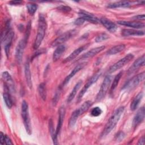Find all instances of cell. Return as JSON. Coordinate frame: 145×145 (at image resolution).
I'll return each instance as SVG.
<instances>
[{"label":"cell","instance_id":"obj_1","mask_svg":"<svg viewBox=\"0 0 145 145\" xmlns=\"http://www.w3.org/2000/svg\"><path fill=\"white\" fill-rule=\"evenodd\" d=\"M124 106H121L113 112L112 116L108 120L107 123L106 124L103 131H102L101 134V137H104L107 135L115 127L124 111Z\"/></svg>","mask_w":145,"mask_h":145},{"label":"cell","instance_id":"obj_2","mask_svg":"<svg viewBox=\"0 0 145 145\" xmlns=\"http://www.w3.org/2000/svg\"><path fill=\"white\" fill-rule=\"evenodd\" d=\"M46 29V22L45 17L42 15H40L38 21L37 33L33 44V49L37 50L43 40Z\"/></svg>","mask_w":145,"mask_h":145},{"label":"cell","instance_id":"obj_3","mask_svg":"<svg viewBox=\"0 0 145 145\" xmlns=\"http://www.w3.org/2000/svg\"><path fill=\"white\" fill-rule=\"evenodd\" d=\"M14 36V32L10 28V23L7 22L6 25V29L4 32H2L1 37L2 44L4 45L5 53L7 57L10 53V49Z\"/></svg>","mask_w":145,"mask_h":145},{"label":"cell","instance_id":"obj_4","mask_svg":"<svg viewBox=\"0 0 145 145\" xmlns=\"http://www.w3.org/2000/svg\"><path fill=\"white\" fill-rule=\"evenodd\" d=\"M21 108H22V110H21L22 117L23 120L24 125L26 132L29 135H31L32 134V127H31V120H30L29 114L28 105L25 100L23 101L22 103Z\"/></svg>","mask_w":145,"mask_h":145},{"label":"cell","instance_id":"obj_5","mask_svg":"<svg viewBox=\"0 0 145 145\" xmlns=\"http://www.w3.org/2000/svg\"><path fill=\"white\" fill-rule=\"evenodd\" d=\"M111 81H112V76L106 75L101 85L99 91L97 94V96L96 97V101H100L105 97V96L106 95L108 92L109 87L110 86Z\"/></svg>","mask_w":145,"mask_h":145},{"label":"cell","instance_id":"obj_6","mask_svg":"<svg viewBox=\"0 0 145 145\" xmlns=\"http://www.w3.org/2000/svg\"><path fill=\"white\" fill-rule=\"evenodd\" d=\"M144 77H145L144 72H142V73L134 76L125 83L122 89H127V90L133 89V88L136 87L144 79Z\"/></svg>","mask_w":145,"mask_h":145},{"label":"cell","instance_id":"obj_7","mask_svg":"<svg viewBox=\"0 0 145 145\" xmlns=\"http://www.w3.org/2000/svg\"><path fill=\"white\" fill-rule=\"evenodd\" d=\"M101 74V73L100 72H97V73L94 74V75L87 81V82L85 84V85L84 86V87H83V88L81 89V91H80V92H79V94H78V97H77V100H76V103H79L81 101L82 97H83L85 93L87 92V91L88 90V89L93 83H95L98 80V79H99V77L100 76Z\"/></svg>","mask_w":145,"mask_h":145},{"label":"cell","instance_id":"obj_8","mask_svg":"<svg viewBox=\"0 0 145 145\" xmlns=\"http://www.w3.org/2000/svg\"><path fill=\"white\" fill-rule=\"evenodd\" d=\"M76 33V31L75 29H72V30H70L66 32L63 34L58 37L52 42V43L51 44L52 46L54 47V46H58L59 45H62V43L65 42V41H67L70 38L75 36Z\"/></svg>","mask_w":145,"mask_h":145},{"label":"cell","instance_id":"obj_9","mask_svg":"<svg viewBox=\"0 0 145 145\" xmlns=\"http://www.w3.org/2000/svg\"><path fill=\"white\" fill-rule=\"evenodd\" d=\"M134 58V56L132 54H128L123 58L119 60L118 62L115 63L114 65L111 66L108 69L109 73H112L117 70L122 68L125 65H126L127 63H129L133 58Z\"/></svg>","mask_w":145,"mask_h":145},{"label":"cell","instance_id":"obj_10","mask_svg":"<svg viewBox=\"0 0 145 145\" xmlns=\"http://www.w3.org/2000/svg\"><path fill=\"white\" fill-rule=\"evenodd\" d=\"M28 40L25 39H22L18 44L15 49V59L18 63L20 64L22 61L24 49Z\"/></svg>","mask_w":145,"mask_h":145},{"label":"cell","instance_id":"obj_11","mask_svg":"<svg viewBox=\"0 0 145 145\" xmlns=\"http://www.w3.org/2000/svg\"><path fill=\"white\" fill-rule=\"evenodd\" d=\"M144 107H141L137 112L133 121V126L136 128L139 124H140L144 118Z\"/></svg>","mask_w":145,"mask_h":145},{"label":"cell","instance_id":"obj_12","mask_svg":"<svg viewBox=\"0 0 145 145\" xmlns=\"http://www.w3.org/2000/svg\"><path fill=\"white\" fill-rule=\"evenodd\" d=\"M86 65V62H83V63H80L79 64H78V65H76L74 69L73 70L71 71V72L66 77V78L65 79L64 81L62 83V87H64V86H65L69 81L82 68L84 67V66Z\"/></svg>","mask_w":145,"mask_h":145},{"label":"cell","instance_id":"obj_13","mask_svg":"<svg viewBox=\"0 0 145 145\" xmlns=\"http://www.w3.org/2000/svg\"><path fill=\"white\" fill-rule=\"evenodd\" d=\"M88 46H89V44L84 45L82 46H80V47L77 48L76 49H75L73 52H72L67 57H66L63 61V63H66V62H70V61H72L75 58H76L81 52H82L83 51L86 50L88 47Z\"/></svg>","mask_w":145,"mask_h":145},{"label":"cell","instance_id":"obj_14","mask_svg":"<svg viewBox=\"0 0 145 145\" xmlns=\"http://www.w3.org/2000/svg\"><path fill=\"white\" fill-rule=\"evenodd\" d=\"M144 59L145 57L144 54H143L142 56L138 58L135 62L133 63V65L130 66L129 69L127 71V74L129 75L133 73L136 70H137L140 66H142L144 65Z\"/></svg>","mask_w":145,"mask_h":145},{"label":"cell","instance_id":"obj_15","mask_svg":"<svg viewBox=\"0 0 145 145\" xmlns=\"http://www.w3.org/2000/svg\"><path fill=\"white\" fill-rule=\"evenodd\" d=\"M100 23H101L106 29H107L110 32H114L117 29V27L115 23L110 21V20L105 18H102L99 19Z\"/></svg>","mask_w":145,"mask_h":145},{"label":"cell","instance_id":"obj_16","mask_svg":"<svg viewBox=\"0 0 145 145\" xmlns=\"http://www.w3.org/2000/svg\"><path fill=\"white\" fill-rule=\"evenodd\" d=\"M65 116V109L64 106H61L58 110V120L56 127V133L57 135H58L62 126V123L63 122L64 117Z\"/></svg>","mask_w":145,"mask_h":145},{"label":"cell","instance_id":"obj_17","mask_svg":"<svg viewBox=\"0 0 145 145\" xmlns=\"http://www.w3.org/2000/svg\"><path fill=\"white\" fill-rule=\"evenodd\" d=\"M105 48V46H100L99 47H97V48L92 49L91 50H89L88 52H87V53L84 54L80 58V59H87V58H92V57H94L95 56H96L99 53H100V52H101L102 50H103Z\"/></svg>","mask_w":145,"mask_h":145},{"label":"cell","instance_id":"obj_18","mask_svg":"<svg viewBox=\"0 0 145 145\" xmlns=\"http://www.w3.org/2000/svg\"><path fill=\"white\" fill-rule=\"evenodd\" d=\"M117 23L120 25L130 27H132L133 28H136V29L143 28L144 27V24L143 23H140V22L120 20L117 22Z\"/></svg>","mask_w":145,"mask_h":145},{"label":"cell","instance_id":"obj_19","mask_svg":"<svg viewBox=\"0 0 145 145\" xmlns=\"http://www.w3.org/2000/svg\"><path fill=\"white\" fill-rule=\"evenodd\" d=\"M79 15L80 18H82L84 21H87L93 24H97L100 22L99 19H98L97 18L84 11H81L79 12Z\"/></svg>","mask_w":145,"mask_h":145},{"label":"cell","instance_id":"obj_20","mask_svg":"<svg viewBox=\"0 0 145 145\" xmlns=\"http://www.w3.org/2000/svg\"><path fill=\"white\" fill-rule=\"evenodd\" d=\"M4 92L3 93V97L6 106L8 108H11L12 106V100L10 94V89L5 84L4 86Z\"/></svg>","mask_w":145,"mask_h":145},{"label":"cell","instance_id":"obj_21","mask_svg":"<svg viewBox=\"0 0 145 145\" xmlns=\"http://www.w3.org/2000/svg\"><path fill=\"white\" fill-rule=\"evenodd\" d=\"M2 77L5 82V84L8 87L9 89H12L13 91L14 89V80L11 75L7 71H4L2 74Z\"/></svg>","mask_w":145,"mask_h":145},{"label":"cell","instance_id":"obj_22","mask_svg":"<svg viewBox=\"0 0 145 145\" xmlns=\"http://www.w3.org/2000/svg\"><path fill=\"white\" fill-rule=\"evenodd\" d=\"M24 74L27 84L28 87L31 89L32 87V82L31 79V73L30 70V67L29 62H27L25 63L24 66Z\"/></svg>","mask_w":145,"mask_h":145},{"label":"cell","instance_id":"obj_23","mask_svg":"<svg viewBox=\"0 0 145 145\" xmlns=\"http://www.w3.org/2000/svg\"><path fill=\"white\" fill-rule=\"evenodd\" d=\"M121 34L124 37L130 36H143L144 35V32L143 31H138L133 29H124L122 31Z\"/></svg>","mask_w":145,"mask_h":145},{"label":"cell","instance_id":"obj_24","mask_svg":"<svg viewBox=\"0 0 145 145\" xmlns=\"http://www.w3.org/2000/svg\"><path fill=\"white\" fill-rule=\"evenodd\" d=\"M66 47L63 45H61L57 46V48L54 50L53 54V61L54 62L57 61L61 57L63 52L65 51Z\"/></svg>","mask_w":145,"mask_h":145},{"label":"cell","instance_id":"obj_25","mask_svg":"<svg viewBox=\"0 0 145 145\" xmlns=\"http://www.w3.org/2000/svg\"><path fill=\"white\" fill-rule=\"evenodd\" d=\"M143 93L142 92H140L134 98V99L133 100V101L131 103L130 106V109L131 110H135L137 109L138 105H139V103L140 102V101L143 97Z\"/></svg>","mask_w":145,"mask_h":145},{"label":"cell","instance_id":"obj_26","mask_svg":"<svg viewBox=\"0 0 145 145\" xmlns=\"http://www.w3.org/2000/svg\"><path fill=\"white\" fill-rule=\"evenodd\" d=\"M82 80H79L74 87L73 89H72L71 92H70V93L69 94V95L68 96L67 98V103H70L75 97L77 91H78V89H79V88L80 87V86H82Z\"/></svg>","mask_w":145,"mask_h":145},{"label":"cell","instance_id":"obj_27","mask_svg":"<svg viewBox=\"0 0 145 145\" xmlns=\"http://www.w3.org/2000/svg\"><path fill=\"white\" fill-rule=\"evenodd\" d=\"M49 132L51 135V137L52 138L53 143L54 144H58V141H57V136L58 135L56 133V131L54 130L53 122L52 119H50L49 121Z\"/></svg>","mask_w":145,"mask_h":145},{"label":"cell","instance_id":"obj_28","mask_svg":"<svg viewBox=\"0 0 145 145\" xmlns=\"http://www.w3.org/2000/svg\"><path fill=\"white\" fill-rule=\"evenodd\" d=\"M130 6V3L127 1H119L116 2L114 3L108 4V7L110 8H119V7H129Z\"/></svg>","mask_w":145,"mask_h":145},{"label":"cell","instance_id":"obj_29","mask_svg":"<svg viewBox=\"0 0 145 145\" xmlns=\"http://www.w3.org/2000/svg\"><path fill=\"white\" fill-rule=\"evenodd\" d=\"M125 45L123 44L117 45H116V46L112 47L110 49H109L107 51L106 54L108 55L116 54L117 53H118L123 51L125 49Z\"/></svg>","mask_w":145,"mask_h":145},{"label":"cell","instance_id":"obj_30","mask_svg":"<svg viewBox=\"0 0 145 145\" xmlns=\"http://www.w3.org/2000/svg\"><path fill=\"white\" fill-rule=\"evenodd\" d=\"M79 116H80V114L79 110L78 109H76L72 113V114L70 117L69 121V127H74V126L75 125V124L76 122V120Z\"/></svg>","mask_w":145,"mask_h":145},{"label":"cell","instance_id":"obj_31","mask_svg":"<svg viewBox=\"0 0 145 145\" xmlns=\"http://www.w3.org/2000/svg\"><path fill=\"white\" fill-rule=\"evenodd\" d=\"M38 91L41 98L45 101L46 99V86L44 83H41L39 84L38 87Z\"/></svg>","mask_w":145,"mask_h":145},{"label":"cell","instance_id":"obj_32","mask_svg":"<svg viewBox=\"0 0 145 145\" xmlns=\"http://www.w3.org/2000/svg\"><path fill=\"white\" fill-rule=\"evenodd\" d=\"M122 74H123V72L122 71H120L115 76V78H114V79L113 80V82L112 83V86L110 87V91L111 92H113L116 89L117 86H118V84L119 83V81H120V79L121 78V77L122 76Z\"/></svg>","mask_w":145,"mask_h":145},{"label":"cell","instance_id":"obj_33","mask_svg":"<svg viewBox=\"0 0 145 145\" xmlns=\"http://www.w3.org/2000/svg\"><path fill=\"white\" fill-rule=\"evenodd\" d=\"M92 105V102L90 101H85L81 106L79 108H78L79 110V113L80 114L82 115L86 111H87L89 107Z\"/></svg>","mask_w":145,"mask_h":145},{"label":"cell","instance_id":"obj_34","mask_svg":"<svg viewBox=\"0 0 145 145\" xmlns=\"http://www.w3.org/2000/svg\"><path fill=\"white\" fill-rule=\"evenodd\" d=\"M37 7H38L37 5L35 3H29V4H27V5L28 12L31 15H33L35 13V12L37 9Z\"/></svg>","mask_w":145,"mask_h":145},{"label":"cell","instance_id":"obj_35","mask_svg":"<svg viewBox=\"0 0 145 145\" xmlns=\"http://www.w3.org/2000/svg\"><path fill=\"white\" fill-rule=\"evenodd\" d=\"M108 38H109V36L106 33H100V35H99L98 36H97L95 38V40L96 42H101L104 40H106Z\"/></svg>","mask_w":145,"mask_h":145},{"label":"cell","instance_id":"obj_36","mask_svg":"<svg viewBox=\"0 0 145 145\" xmlns=\"http://www.w3.org/2000/svg\"><path fill=\"white\" fill-rule=\"evenodd\" d=\"M61 87H58V89L57 90L55 95L54 96V98L53 99V105H56V104H57L59 97H60V95H61Z\"/></svg>","mask_w":145,"mask_h":145},{"label":"cell","instance_id":"obj_37","mask_svg":"<svg viewBox=\"0 0 145 145\" xmlns=\"http://www.w3.org/2000/svg\"><path fill=\"white\" fill-rule=\"evenodd\" d=\"M101 113H102V110L99 107L93 108L91 112V115L94 117H97L100 116L101 114Z\"/></svg>","mask_w":145,"mask_h":145},{"label":"cell","instance_id":"obj_38","mask_svg":"<svg viewBox=\"0 0 145 145\" xmlns=\"http://www.w3.org/2000/svg\"><path fill=\"white\" fill-rule=\"evenodd\" d=\"M57 9L62 12H67L71 11V8L67 6H63V5H61L59 6V7H57Z\"/></svg>","mask_w":145,"mask_h":145},{"label":"cell","instance_id":"obj_39","mask_svg":"<svg viewBox=\"0 0 145 145\" xmlns=\"http://www.w3.org/2000/svg\"><path fill=\"white\" fill-rule=\"evenodd\" d=\"M125 137V134L122 131H120L115 135V139L117 141H121Z\"/></svg>","mask_w":145,"mask_h":145},{"label":"cell","instance_id":"obj_40","mask_svg":"<svg viewBox=\"0 0 145 145\" xmlns=\"http://www.w3.org/2000/svg\"><path fill=\"white\" fill-rule=\"evenodd\" d=\"M84 22V20L82 18H79L78 19H76L75 21H74V24L76 25H81L82 24H83V23Z\"/></svg>","mask_w":145,"mask_h":145},{"label":"cell","instance_id":"obj_41","mask_svg":"<svg viewBox=\"0 0 145 145\" xmlns=\"http://www.w3.org/2000/svg\"><path fill=\"white\" fill-rule=\"evenodd\" d=\"M133 19L138 20H144L145 16H144V14L138 15H137V16H135L133 17Z\"/></svg>","mask_w":145,"mask_h":145},{"label":"cell","instance_id":"obj_42","mask_svg":"<svg viewBox=\"0 0 145 145\" xmlns=\"http://www.w3.org/2000/svg\"><path fill=\"white\" fill-rule=\"evenodd\" d=\"M23 2L20 0H15V1H11L9 2V4L10 5H20Z\"/></svg>","mask_w":145,"mask_h":145},{"label":"cell","instance_id":"obj_43","mask_svg":"<svg viewBox=\"0 0 145 145\" xmlns=\"http://www.w3.org/2000/svg\"><path fill=\"white\" fill-rule=\"evenodd\" d=\"M5 142L6 144H13V143L12 142L11 140L7 135H5Z\"/></svg>","mask_w":145,"mask_h":145},{"label":"cell","instance_id":"obj_44","mask_svg":"<svg viewBox=\"0 0 145 145\" xmlns=\"http://www.w3.org/2000/svg\"><path fill=\"white\" fill-rule=\"evenodd\" d=\"M5 135L3 134V133L1 132V133H0V142L2 144H4L5 143Z\"/></svg>","mask_w":145,"mask_h":145},{"label":"cell","instance_id":"obj_45","mask_svg":"<svg viewBox=\"0 0 145 145\" xmlns=\"http://www.w3.org/2000/svg\"><path fill=\"white\" fill-rule=\"evenodd\" d=\"M144 144V137L143 136L139 140H138V144H142V145H143Z\"/></svg>","mask_w":145,"mask_h":145}]
</instances>
